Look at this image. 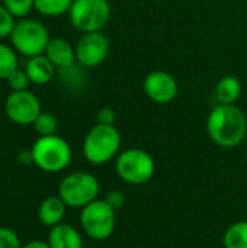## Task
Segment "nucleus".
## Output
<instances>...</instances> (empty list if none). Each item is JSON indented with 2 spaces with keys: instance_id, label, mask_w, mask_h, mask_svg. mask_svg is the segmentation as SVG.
Here are the masks:
<instances>
[{
  "instance_id": "obj_16",
  "label": "nucleus",
  "mask_w": 247,
  "mask_h": 248,
  "mask_svg": "<svg viewBox=\"0 0 247 248\" xmlns=\"http://www.w3.org/2000/svg\"><path fill=\"white\" fill-rule=\"evenodd\" d=\"M243 92L242 83L234 76H224L218 80L215 86V99L217 105H236V102L240 99Z\"/></svg>"
},
{
  "instance_id": "obj_9",
  "label": "nucleus",
  "mask_w": 247,
  "mask_h": 248,
  "mask_svg": "<svg viewBox=\"0 0 247 248\" xmlns=\"http://www.w3.org/2000/svg\"><path fill=\"white\" fill-rule=\"evenodd\" d=\"M41 112V100L29 90L12 92L4 100V113L7 119L19 126L33 125Z\"/></svg>"
},
{
  "instance_id": "obj_20",
  "label": "nucleus",
  "mask_w": 247,
  "mask_h": 248,
  "mask_svg": "<svg viewBox=\"0 0 247 248\" xmlns=\"http://www.w3.org/2000/svg\"><path fill=\"white\" fill-rule=\"evenodd\" d=\"M19 68L17 52L13 46L0 42V80H7Z\"/></svg>"
},
{
  "instance_id": "obj_3",
  "label": "nucleus",
  "mask_w": 247,
  "mask_h": 248,
  "mask_svg": "<svg viewBox=\"0 0 247 248\" xmlns=\"http://www.w3.org/2000/svg\"><path fill=\"white\" fill-rule=\"evenodd\" d=\"M31 151L33 155V166L45 173L52 174L66 170L73 158L70 144L57 134L38 137Z\"/></svg>"
},
{
  "instance_id": "obj_6",
  "label": "nucleus",
  "mask_w": 247,
  "mask_h": 248,
  "mask_svg": "<svg viewBox=\"0 0 247 248\" xmlns=\"http://www.w3.org/2000/svg\"><path fill=\"white\" fill-rule=\"evenodd\" d=\"M115 171L122 182L132 186H141L153 179L156 163L147 151L141 148H128L115 158Z\"/></svg>"
},
{
  "instance_id": "obj_2",
  "label": "nucleus",
  "mask_w": 247,
  "mask_h": 248,
  "mask_svg": "<svg viewBox=\"0 0 247 248\" xmlns=\"http://www.w3.org/2000/svg\"><path fill=\"white\" fill-rule=\"evenodd\" d=\"M121 150V134L115 125L96 124L83 140L82 151L93 166H103L118 157Z\"/></svg>"
},
{
  "instance_id": "obj_21",
  "label": "nucleus",
  "mask_w": 247,
  "mask_h": 248,
  "mask_svg": "<svg viewBox=\"0 0 247 248\" xmlns=\"http://www.w3.org/2000/svg\"><path fill=\"white\" fill-rule=\"evenodd\" d=\"M33 129L38 134V137H48L55 135L58 131V121L54 113L51 112H41V115L33 122Z\"/></svg>"
},
{
  "instance_id": "obj_19",
  "label": "nucleus",
  "mask_w": 247,
  "mask_h": 248,
  "mask_svg": "<svg viewBox=\"0 0 247 248\" xmlns=\"http://www.w3.org/2000/svg\"><path fill=\"white\" fill-rule=\"evenodd\" d=\"M73 0H35L33 9L47 17H57L68 13Z\"/></svg>"
},
{
  "instance_id": "obj_18",
  "label": "nucleus",
  "mask_w": 247,
  "mask_h": 248,
  "mask_svg": "<svg viewBox=\"0 0 247 248\" xmlns=\"http://www.w3.org/2000/svg\"><path fill=\"white\" fill-rule=\"evenodd\" d=\"M224 248H247V221L231 224L223 237Z\"/></svg>"
},
{
  "instance_id": "obj_26",
  "label": "nucleus",
  "mask_w": 247,
  "mask_h": 248,
  "mask_svg": "<svg viewBox=\"0 0 247 248\" xmlns=\"http://www.w3.org/2000/svg\"><path fill=\"white\" fill-rule=\"evenodd\" d=\"M105 201H106V203H108L112 209L119 211V209H122V208L125 206V203H127V196H125L124 192L114 189V190H109V192H108V195L105 196Z\"/></svg>"
},
{
  "instance_id": "obj_27",
  "label": "nucleus",
  "mask_w": 247,
  "mask_h": 248,
  "mask_svg": "<svg viewBox=\"0 0 247 248\" xmlns=\"http://www.w3.org/2000/svg\"><path fill=\"white\" fill-rule=\"evenodd\" d=\"M115 122H116V112L109 106H105V108L99 109V112L96 113V124L115 125Z\"/></svg>"
},
{
  "instance_id": "obj_22",
  "label": "nucleus",
  "mask_w": 247,
  "mask_h": 248,
  "mask_svg": "<svg viewBox=\"0 0 247 248\" xmlns=\"http://www.w3.org/2000/svg\"><path fill=\"white\" fill-rule=\"evenodd\" d=\"M35 0H3V6L16 17L22 19L26 17L31 10L33 9Z\"/></svg>"
},
{
  "instance_id": "obj_25",
  "label": "nucleus",
  "mask_w": 247,
  "mask_h": 248,
  "mask_svg": "<svg viewBox=\"0 0 247 248\" xmlns=\"http://www.w3.org/2000/svg\"><path fill=\"white\" fill-rule=\"evenodd\" d=\"M7 84H9V87H10V90L12 92H22V90H28V86L31 84V81H29V77H28V74H26V71L25 70H20V68H17L7 80Z\"/></svg>"
},
{
  "instance_id": "obj_7",
  "label": "nucleus",
  "mask_w": 247,
  "mask_h": 248,
  "mask_svg": "<svg viewBox=\"0 0 247 248\" xmlns=\"http://www.w3.org/2000/svg\"><path fill=\"white\" fill-rule=\"evenodd\" d=\"M112 9L108 0H73L68 19L82 33L100 32L109 23Z\"/></svg>"
},
{
  "instance_id": "obj_5",
  "label": "nucleus",
  "mask_w": 247,
  "mask_h": 248,
  "mask_svg": "<svg viewBox=\"0 0 247 248\" xmlns=\"http://www.w3.org/2000/svg\"><path fill=\"white\" fill-rule=\"evenodd\" d=\"M9 39L17 54L32 58L45 54L51 38L44 23L36 19L22 17L16 22Z\"/></svg>"
},
{
  "instance_id": "obj_11",
  "label": "nucleus",
  "mask_w": 247,
  "mask_h": 248,
  "mask_svg": "<svg viewBox=\"0 0 247 248\" xmlns=\"http://www.w3.org/2000/svg\"><path fill=\"white\" fill-rule=\"evenodd\" d=\"M143 90L151 102L157 105H167L176 99L179 93V84L170 73L154 70L146 76L143 81Z\"/></svg>"
},
{
  "instance_id": "obj_29",
  "label": "nucleus",
  "mask_w": 247,
  "mask_h": 248,
  "mask_svg": "<svg viewBox=\"0 0 247 248\" xmlns=\"http://www.w3.org/2000/svg\"><path fill=\"white\" fill-rule=\"evenodd\" d=\"M22 248H51L48 246L47 241H41V240H32L26 244H23Z\"/></svg>"
},
{
  "instance_id": "obj_17",
  "label": "nucleus",
  "mask_w": 247,
  "mask_h": 248,
  "mask_svg": "<svg viewBox=\"0 0 247 248\" xmlns=\"http://www.w3.org/2000/svg\"><path fill=\"white\" fill-rule=\"evenodd\" d=\"M57 76L61 81L63 86H66L70 90H77L80 89L84 81H86V73H84V67L80 65L79 62L66 67V68H60L57 70Z\"/></svg>"
},
{
  "instance_id": "obj_14",
  "label": "nucleus",
  "mask_w": 247,
  "mask_h": 248,
  "mask_svg": "<svg viewBox=\"0 0 247 248\" xmlns=\"http://www.w3.org/2000/svg\"><path fill=\"white\" fill-rule=\"evenodd\" d=\"M25 71L29 77L31 84H35V86H45V84L51 83L57 74V68L47 58L45 54L28 58Z\"/></svg>"
},
{
  "instance_id": "obj_8",
  "label": "nucleus",
  "mask_w": 247,
  "mask_h": 248,
  "mask_svg": "<svg viewBox=\"0 0 247 248\" xmlns=\"http://www.w3.org/2000/svg\"><path fill=\"white\" fill-rule=\"evenodd\" d=\"M80 227L83 232L95 240H108L116 227V211L112 209L105 199H96L83 209H80Z\"/></svg>"
},
{
  "instance_id": "obj_1",
  "label": "nucleus",
  "mask_w": 247,
  "mask_h": 248,
  "mask_svg": "<svg viewBox=\"0 0 247 248\" xmlns=\"http://www.w3.org/2000/svg\"><path fill=\"white\" fill-rule=\"evenodd\" d=\"M207 134L221 148L239 147L247 135L246 113L236 105H215L207 118Z\"/></svg>"
},
{
  "instance_id": "obj_28",
  "label": "nucleus",
  "mask_w": 247,
  "mask_h": 248,
  "mask_svg": "<svg viewBox=\"0 0 247 248\" xmlns=\"http://www.w3.org/2000/svg\"><path fill=\"white\" fill-rule=\"evenodd\" d=\"M16 161H17L20 166H31V164H33L32 151H31V150H20V151L16 154Z\"/></svg>"
},
{
  "instance_id": "obj_15",
  "label": "nucleus",
  "mask_w": 247,
  "mask_h": 248,
  "mask_svg": "<svg viewBox=\"0 0 247 248\" xmlns=\"http://www.w3.org/2000/svg\"><path fill=\"white\" fill-rule=\"evenodd\" d=\"M67 208L68 206L64 203V201L58 195L48 196L38 206V211H36L38 221L45 227H49V228L55 227L63 222Z\"/></svg>"
},
{
  "instance_id": "obj_23",
  "label": "nucleus",
  "mask_w": 247,
  "mask_h": 248,
  "mask_svg": "<svg viewBox=\"0 0 247 248\" xmlns=\"http://www.w3.org/2000/svg\"><path fill=\"white\" fill-rule=\"evenodd\" d=\"M16 22V17L3 4H0V39L10 38Z\"/></svg>"
},
{
  "instance_id": "obj_10",
  "label": "nucleus",
  "mask_w": 247,
  "mask_h": 248,
  "mask_svg": "<svg viewBox=\"0 0 247 248\" xmlns=\"http://www.w3.org/2000/svg\"><path fill=\"white\" fill-rule=\"evenodd\" d=\"M76 60L80 65L84 68H93L100 65L111 48L109 38L100 31V32H90L83 33L80 39L76 44Z\"/></svg>"
},
{
  "instance_id": "obj_13",
  "label": "nucleus",
  "mask_w": 247,
  "mask_h": 248,
  "mask_svg": "<svg viewBox=\"0 0 247 248\" xmlns=\"http://www.w3.org/2000/svg\"><path fill=\"white\" fill-rule=\"evenodd\" d=\"M45 55L57 70L70 67L77 62L76 48L64 38H51L45 49Z\"/></svg>"
},
{
  "instance_id": "obj_24",
  "label": "nucleus",
  "mask_w": 247,
  "mask_h": 248,
  "mask_svg": "<svg viewBox=\"0 0 247 248\" xmlns=\"http://www.w3.org/2000/svg\"><path fill=\"white\" fill-rule=\"evenodd\" d=\"M23 244L20 241L19 234L9 228V227H0V248H22Z\"/></svg>"
},
{
  "instance_id": "obj_4",
  "label": "nucleus",
  "mask_w": 247,
  "mask_h": 248,
  "mask_svg": "<svg viewBox=\"0 0 247 248\" xmlns=\"http://www.w3.org/2000/svg\"><path fill=\"white\" fill-rule=\"evenodd\" d=\"M99 192L100 183L89 171H73L63 177L58 185V196L73 209H83L98 199Z\"/></svg>"
},
{
  "instance_id": "obj_12",
  "label": "nucleus",
  "mask_w": 247,
  "mask_h": 248,
  "mask_svg": "<svg viewBox=\"0 0 247 248\" xmlns=\"http://www.w3.org/2000/svg\"><path fill=\"white\" fill-rule=\"evenodd\" d=\"M47 243L51 248H83V237L76 227L61 222L49 228Z\"/></svg>"
}]
</instances>
